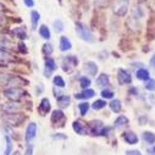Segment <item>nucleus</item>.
<instances>
[{"instance_id":"nucleus-1","label":"nucleus","mask_w":155,"mask_h":155,"mask_svg":"<svg viewBox=\"0 0 155 155\" xmlns=\"http://www.w3.org/2000/svg\"><path fill=\"white\" fill-rule=\"evenodd\" d=\"M27 84V81L22 80L21 77L0 72V86H10V87H18L20 84Z\"/></svg>"},{"instance_id":"nucleus-2","label":"nucleus","mask_w":155,"mask_h":155,"mask_svg":"<svg viewBox=\"0 0 155 155\" xmlns=\"http://www.w3.org/2000/svg\"><path fill=\"white\" fill-rule=\"evenodd\" d=\"M2 119L10 127H18L25 121V115L23 114H18V112H14V114L4 112Z\"/></svg>"},{"instance_id":"nucleus-3","label":"nucleus","mask_w":155,"mask_h":155,"mask_svg":"<svg viewBox=\"0 0 155 155\" xmlns=\"http://www.w3.org/2000/svg\"><path fill=\"white\" fill-rule=\"evenodd\" d=\"M4 95L11 101H20L21 99L27 97V92L21 87H11L4 91Z\"/></svg>"},{"instance_id":"nucleus-4","label":"nucleus","mask_w":155,"mask_h":155,"mask_svg":"<svg viewBox=\"0 0 155 155\" xmlns=\"http://www.w3.org/2000/svg\"><path fill=\"white\" fill-rule=\"evenodd\" d=\"M76 33L78 34V37L81 38L82 41L84 42H89L92 43L94 41V37H93V33L91 32V29L82 22H77L76 23Z\"/></svg>"},{"instance_id":"nucleus-5","label":"nucleus","mask_w":155,"mask_h":155,"mask_svg":"<svg viewBox=\"0 0 155 155\" xmlns=\"http://www.w3.org/2000/svg\"><path fill=\"white\" fill-rule=\"evenodd\" d=\"M77 64H78V61H77L76 56H65L64 60H62V68H64L65 72L70 73L74 70Z\"/></svg>"},{"instance_id":"nucleus-6","label":"nucleus","mask_w":155,"mask_h":155,"mask_svg":"<svg viewBox=\"0 0 155 155\" xmlns=\"http://www.w3.org/2000/svg\"><path fill=\"white\" fill-rule=\"evenodd\" d=\"M66 119H65V115L61 110H55L53 111L51 114V122L54 125H58L59 127H64V124H65Z\"/></svg>"},{"instance_id":"nucleus-7","label":"nucleus","mask_w":155,"mask_h":155,"mask_svg":"<svg viewBox=\"0 0 155 155\" xmlns=\"http://www.w3.org/2000/svg\"><path fill=\"white\" fill-rule=\"evenodd\" d=\"M72 127H73V131L77 133V134H80V136H86L89 133V128H88V125L83 124L82 121H74L72 124Z\"/></svg>"},{"instance_id":"nucleus-8","label":"nucleus","mask_w":155,"mask_h":155,"mask_svg":"<svg viewBox=\"0 0 155 155\" xmlns=\"http://www.w3.org/2000/svg\"><path fill=\"white\" fill-rule=\"evenodd\" d=\"M103 122L99 120H93L88 124V128H89V133L92 136H100V132L103 130Z\"/></svg>"},{"instance_id":"nucleus-9","label":"nucleus","mask_w":155,"mask_h":155,"mask_svg":"<svg viewBox=\"0 0 155 155\" xmlns=\"http://www.w3.org/2000/svg\"><path fill=\"white\" fill-rule=\"evenodd\" d=\"M117 81L120 84H130L132 82V77H131L130 72H127L124 68H120L117 71Z\"/></svg>"},{"instance_id":"nucleus-10","label":"nucleus","mask_w":155,"mask_h":155,"mask_svg":"<svg viewBox=\"0 0 155 155\" xmlns=\"http://www.w3.org/2000/svg\"><path fill=\"white\" fill-rule=\"evenodd\" d=\"M35 134H37V125L34 122H31L28 126H27V130H26V136H25V139L27 143L32 142L34 138H35Z\"/></svg>"},{"instance_id":"nucleus-11","label":"nucleus","mask_w":155,"mask_h":155,"mask_svg":"<svg viewBox=\"0 0 155 155\" xmlns=\"http://www.w3.org/2000/svg\"><path fill=\"white\" fill-rule=\"evenodd\" d=\"M21 109V104L17 101H10L3 105V110L4 112H9V114H14V112H18V110Z\"/></svg>"},{"instance_id":"nucleus-12","label":"nucleus","mask_w":155,"mask_h":155,"mask_svg":"<svg viewBox=\"0 0 155 155\" xmlns=\"http://www.w3.org/2000/svg\"><path fill=\"white\" fill-rule=\"evenodd\" d=\"M49 111H50V101H49V99L43 98L39 106H38V112H39L41 115H43V116H45Z\"/></svg>"},{"instance_id":"nucleus-13","label":"nucleus","mask_w":155,"mask_h":155,"mask_svg":"<svg viewBox=\"0 0 155 155\" xmlns=\"http://www.w3.org/2000/svg\"><path fill=\"white\" fill-rule=\"evenodd\" d=\"M56 70V64L53 59H47L45 60V68H44V76L49 77L54 71Z\"/></svg>"},{"instance_id":"nucleus-14","label":"nucleus","mask_w":155,"mask_h":155,"mask_svg":"<svg viewBox=\"0 0 155 155\" xmlns=\"http://www.w3.org/2000/svg\"><path fill=\"white\" fill-rule=\"evenodd\" d=\"M95 95V92L93 89H83V92L81 93H76L74 94V98L76 99H91Z\"/></svg>"},{"instance_id":"nucleus-15","label":"nucleus","mask_w":155,"mask_h":155,"mask_svg":"<svg viewBox=\"0 0 155 155\" xmlns=\"http://www.w3.org/2000/svg\"><path fill=\"white\" fill-rule=\"evenodd\" d=\"M84 71L91 74V76H95L97 72H98V66L95 62L93 61H88V62H84Z\"/></svg>"},{"instance_id":"nucleus-16","label":"nucleus","mask_w":155,"mask_h":155,"mask_svg":"<svg viewBox=\"0 0 155 155\" xmlns=\"http://www.w3.org/2000/svg\"><path fill=\"white\" fill-rule=\"evenodd\" d=\"M124 139H125L128 144H136V143H138V136H137L134 132H132V131L125 132V133H124Z\"/></svg>"},{"instance_id":"nucleus-17","label":"nucleus","mask_w":155,"mask_h":155,"mask_svg":"<svg viewBox=\"0 0 155 155\" xmlns=\"http://www.w3.org/2000/svg\"><path fill=\"white\" fill-rule=\"evenodd\" d=\"M71 48H72V44H71V42L68 41V38L65 37V35H62V37L60 38V50H61V51H67V50H70Z\"/></svg>"},{"instance_id":"nucleus-18","label":"nucleus","mask_w":155,"mask_h":155,"mask_svg":"<svg viewBox=\"0 0 155 155\" xmlns=\"http://www.w3.org/2000/svg\"><path fill=\"white\" fill-rule=\"evenodd\" d=\"M0 61H4V62L15 61V56L4 49H0Z\"/></svg>"},{"instance_id":"nucleus-19","label":"nucleus","mask_w":155,"mask_h":155,"mask_svg":"<svg viewBox=\"0 0 155 155\" xmlns=\"http://www.w3.org/2000/svg\"><path fill=\"white\" fill-rule=\"evenodd\" d=\"M70 103H71V98H70L68 95H61L60 98H58V105H59V107H61V109L68 107Z\"/></svg>"},{"instance_id":"nucleus-20","label":"nucleus","mask_w":155,"mask_h":155,"mask_svg":"<svg viewBox=\"0 0 155 155\" xmlns=\"http://www.w3.org/2000/svg\"><path fill=\"white\" fill-rule=\"evenodd\" d=\"M126 125H128V119L126 117V116H124V115L119 116V117L116 119L115 122H114L115 128H121V127H124V126H126Z\"/></svg>"},{"instance_id":"nucleus-21","label":"nucleus","mask_w":155,"mask_h":155,"mask_svg":"<svg viewBox=\"0 0 155 155\" xmlns=\"http://www.w3.org/2000/svg\"><path fill=\"white\" fill-rule=\"evenodd\" d=\"M136 77H137L138 80H140V81H148L149 77H150V73H149V71L145 70V68H139V70L136 72Z\"/></svg>"},{"instance_id":"nucleus-22","label":"nucleus","mask_w":155,"mask_h":155,"mask_svg":"<svg viewBox=\"0 0 155 155\" xmlns=\"http://www.w3.org/2000/svg\"><path fill=\"white\" fill-rule=\"evenodd\" d=\"M39 34H41V37L43 38V39H45V41H49L50 37H51L50 29H49L45 25H42V26L39 27Z\"/></svg>"},{"instance_id":"nucleus-23","label":"nucleus","mask_w":155,"mask_h":155,"mask_svg":"<svg viewBox=\"0 0 155 155\" xmlns=\"http://www.w3.org/2000/svg\"><path fill=\"white\" fill-rule=\"evenodd\" d=\"M114 12H115L116 15H117V16H124V15H126V12H127V4L124 2L122 4L117 5V6L115 8Z\"/></svg>"},{"instance_id":"nucleus-24","label":"nucleus","mask_w":155,"mask_h":155,"mask_svg":"<svg viewBox=\"0 0 155 155\" xmlns=\"http://www.w3.org/2000/svg\"><path fill=\"white\" fill-rule=\"evenodd\" d=\"M109 81H110L109 76H107L106 73H101V74L98 77V78H97V84L100 86V87H105V86H107Z\"/></svg>"},{"instance_id":"nucleus-25","label":"nucleus","mask_w":155,"mask_h":155,"mask_svg":"<svg viewBox=\"0 0 155 155\" xmlns=\"http://www.w3.org/2000/svg\"><path fill=\"white\" fill-rule=\"evenodd\" d=\"M14 34L18 38V39L21 41H25L26 38H27V33H26V29L25 27H18V28H15L14 29Z\"/></svg>"},{"instance_id":"nucleus-26","label":"nucleus","mask_w":155,"mask_h":155,"mask_svg":"<svg viewBox=\"0 0 155 155\" xmlns=\"http://www.w3.org/2000/svg\"><path fill=\"white\" fill-rule=\"evenodd\" d=\"M110 109H111V111L112 112H116V114H117V112H120L121 111V101L120 100H117V99H114L111 103H110Z\"/></svg>"},{"instance_id":"nucleus-27","label":"nucleus","mask_w":155,"mask_h":155,"mask_svg":"<svg viewBox=\"0 0 155 155\" xmlns=\"http://www.w3.org/2000/svg\"><path fill=\"white\" fill-rule=\"evenodd\" d=\"M143 139L148 144H154L155 143V134L153 132H144L143 133Z\"/></svg>"},{"instance_id":"nucleus-28","label":"nucleus","mask_w":155,"mask_h":155,"mask_svg":"<svg viewBox=\"0 0 155 155\" xmlns=\"http://www.w3.org/2000/svg\"><path fill=\"white\" fill-rule=\"evenodd\" d=\"M31 18H32V28H37V23L38 21L41 20V15L39 12H37V11H32L31 12Z\"/></svg>"},{"instance_id":"nucleus-29","label":"nucleus","mask_w":155,"mask_h":155,"mask_svg":"<svg viewBox=\"0 0 155 155\" xmlns=\"http://www.w3.org/2000/svg\"><path fill=\"white\" fill-rule=\"evenodd\" d=\"M91 83H92V81L88 78V77H81V78H80V84H81V87L83 89H88Z\"/></svg>"},{"instance_id":"nucleus-30","label":"nucleus","mask_w":155,"mask_h":155,"mask_svg":"<svg viewBox=\"0 0 155 155\" xmlns=\"http://www.w3.org/2000/svg\"><path fill=\"white\" fill-rule=\"evenodd\" d=\"M53 82H54V84L56 87H60V88H64L65 87V81H64V78H62L61 76H55Z\"/></svg>"},{"instance_id":"nucleus-31","label":"nucleus","mask_w":155,"mask_h":155,"mask_svg":"<svg viewBox=\"0 0 155 155\" xmlns=\"http://www.w3.org/2000/svg\"><path fill=\"white\" fill-rule=\"evenodd\" d=\"M5 140H6V149H5L4 155H10L11 154V150H12V142H11V139H10L9 136L5 137Z\"/></svg>"},{"instance_id":"nucleus-32","label":"nucleus","mask_w":155,"mask_h":155,"mask_svg":"<svg viewBox=\"0 0 155 155\" xmlns=\"http://www.w3.org/2000/svg\"><path fill=\"white\" fill-rule=\"evenodd\" d=\"M105 106H106V103H105L104 100H97V101H94L93 105H92V107H93L94 110H101V109L105 107Z\"/></svg>"},{"instance_id":"nucleus-33","label":"nucleus","mask_w":155,"mask_h":155,"mask_svg":"<svg viewBox=\"0 0 155 155\" xmlns=\"http://www.w3.org/2000/svg\"><path fill=\"white\" fill-rule=\"evenodd\" d=\"M78 109H80V111H81V115L84 116V115L88 112V110H89V104H88V103H81V104L78 105Z\"/></svg>"},{"instance_id":"nucleus-34","label":"nucleus","mask_w":155,"mask_h":155,"mask_svg":"<svg viewBox=\"0 0 155 155\" xmlns=\"http://www.w3.org/2000/svg\"><path fill=\"white\" fill-rule=\"evenodd\" d=\"M144 88H145L147 91H150V92L155 91V81L149 78L148 81H145V86H144Z\"/></svg>"},{"instance_id":"nucleus-35","label":"nucleus","mask_w":155,"mask_h":155,"mask_svg":"<svg viewBox=\"0 0 155 155\" xmlns=\"http://www.w3.org/2000/svg\"><path fill=\"white\" fill-rule=\"evenodd\" d=\"M53 26H54V29H55L56 32H59V33L64 31V23H62V21H61V20H56V21L54 22V25H53Z\"/></svg>"},{"instance_id":"nucleus-36","label":"nucleus","mask_w":155,"mask_h":155,"mask_svg":"<svg viewBox=\"0 0 155 155\" xmlns=\"http://www.w3.org/2000/svg\"><path fill=\"white\" fill-rule=\"evenodd\" d=\"M101 97H103L104 99H112V98H114V92L110 91V89H104V91L101 92Z\"/></svg>"},{"instance_id":"nucleus-37","label":"nucleus","mask_w":155,"mask_h":155,"mask_svg":"<svg viewBox=\"0 0 155 155\" xmlns=\"http://www.w3.org/2000/svg\"><path fill=\"white\" fill-rule=\"evenodd\" d=\"M51 53H53V47H51L50 44H48V43L44 44V45H43V54L47 55V56H49Z\"/></svg>"},{"instance_id":"nucleus-38","label":"nucleus","mask_w":155,"mask_h":155,"mask_svg":"<svg viewBox=\"0 0 155 155\" xmlns=\"http://www.w3.org/2000/svg\"><path fill=\"white\" fill-rule=\"evenodd\" d=\"M95 4L98 8H105L109 5V0H95Z\"/></svg>"},{"instance_id":"nucleus-39","label":"nucleus","mask_w":155,"mask_h":155,"mask_svg":"<svg viewBox=\"0 0 155 155\" xmlns=\"http://www.w3.org/2000/svg\"><path fill=\"white\" fill-rule=\"evenodd\" d=\"M111 132H112V130H111L110 127H103V130H101V132H100V136L107 137V136H109Z\"/></svg>"},{"instance_id":"nucleus-40","label":"nucleus","mask_w":155,"mask_h":155,"mask_svg":"<svg viewBox=\"0 0 155 155\" xmlns=\"http://www.w3.org/2000/svg\"><path fill=\"white\" fill-rule=\"evenodd\" d=\"M126 155H142V153L139 150H127L126 151Z\"/></svg>"},{"instance_id":"nucleus-41","label":"nucleus","mask_w":155,"mask_h":155,"mask_svg":"<svg viewBox=\"0 0 155 155\" xmlns=\"http://www.w3.org/2000/svg\"><path fill=\"white\" fill-rule=\"evenodd\" d=\"M18 50L23 54H27V49H26V45L23 43H18Z\"/></svg>"},{"instance_id":"nucleus-42","label":"nucleus","mask_w":155,"mask_h":155,"mask_svg":"<svg viewBox=\"0 0 155 155\" xmlns=\"http://www.w3.org/2000/svg\"><path fill=\"white\" fill-rule=\"evenodd\" d=\"M23 2H25V5L27 8H33L34 6V2H33V0H23Z\"/></svg>"},{"instance_id":"nucleus-43","label":"nucleus","mask_w":155,"mask_h":155,"mask_svg":"<svg viewBox=\"0 0 155 155\" xmlns=\"http://www.w3.org/2000/svg\"><path fill=\"white\" fill-rule=\"evenodd\" d=\"M5 23H6V17L0 14V27H3Z\"/></svg>"},{"instance_id":"nucleus-44","label":"nucleus","mask_w":155,"mask_h":155,"mask_svg":"<svg viewBox=\"0 0 155 155\" xmlns=\"http://www.w3.org/2000/svg\"><path fill=\"white\" fill-rule=\"evenodd\" d=\"M150 66L155 70V54L151 56V59H150Z\"/></svg>"},{"instance_id":"nucleus-45","label":"nucleus","mask_w":155,"mask_h":155,"mask_svg":"<svg viewBox=\"0 0 155 155\" xmlns=\"http://www.w3.org/2000/svg\"><path fill=\"white\" fill-rule=\"evenodd\" d=\"M149 6L151 10H155V0H149Z\"/></svg>"},{"instance_id":"nucleus-46","label":"nucleus","mask_w":155,"mask_h":155,"mask_svg":"<svg viewBox=\"0 0 155 155\" xmlns=\"http://www.w3.org/2000/svg\"><path fill=\"white\" fill-rule=\"evenodd\" d=\"M54 138H62V139H66L65 134H54Z\"/></svg>"},{"instance_id":"nucleus-47","label":"nucleus","mask_w":155,"mask_h":155,"mask_svg":"<svg viewBox=\"0 0 155 155\" xmlns=\"http://www.w3.org/2000/svg\"><path fill=\"white\" fill-rule=\"evenodd\" d=\"M5 10H6V6H5L4 4L0 3V12H2V11H5Z\"/></svg>"},{"instance_id":"nucleus-48","label":"nucleus","mask_w":155,"mask_h":155,"mask_svg":"<svg viewBox=\"0 0 155 155\" xmlns=\"http://www.w3.org/2000/svg\"><path fill=\"white\" fill-rule=\"evenodd\" d=\"M132 94H138V91L136 89V88H131V91H130Z\"/></svg>"},{"instance_id":"nucleus-49","label":"nucleus","mask_w":155,"mask_h":155,"mask_svg":"<svg viewBox=\"0 0 155 155\" xmlns=\"http://www.w3.org/2000/svg\"><path fill=\"white\" fill-rule=\"evenodd\" d=\"M144 121H145V119H144V117H140V120H139V122H140V124H143Z\"/></svg>"},{"instance_id":"nucleus-50","label":"nucleus","mask_w":155,"mask_h":155,"mask_svg":"<svg viewBox=\"0 0 155 155\" xmlns=\"http://www.w3.org/2000/svg\"><path fill=\"white\" fill-rule=\"evenodd\" d=\"M12 155H21V153H20V151H15Z\"/></svg>"},{"instance_id":"nucleus-51","label":"nucleus","mask_w":155,"mask_h":155,"mask_svg":"<svg viewBox=\"0 0 155 155\" xmlns=\"http://www.w3.org/2000/svg\"><path fill=\"white\" fill-rule=\"evenodd\" d=\"M142 2H145V0H139V3H142Z\"/></svg>"},{"instance_id":"nucleus-52","label":"nucleus","mask_w":155,"mask_h":155,"mask_svg":"<svg viewBox=\"0 0 155 155\" xmlns=\"http://www.w3.org/2000/svg\"><path fill=\"white\" fill-rule=\"evenodd\" d=\"M154 153H155V147H154Z\"/></svg>"},{"instance_id":"nucleus-53","label":"nucleus","mask_w":155,"mask_h":155,"mask_svg":"<svg viewBox=\"0 0 155 155\" xmlns=\"http://www.w3.org/2000/svg\"><path fill=\"white\" fill-rule=\"evenodd\" d=\"M122 2H127V0H122Z\"/></svg>"}]
</instances>
